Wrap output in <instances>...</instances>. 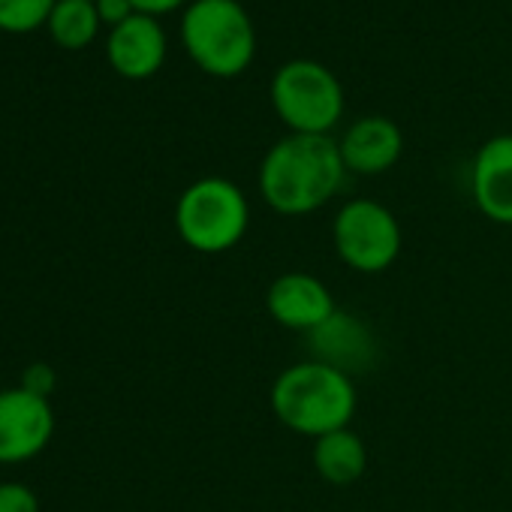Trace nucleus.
I'll use <instances>...</instances> for the list:
<instances>
[{"label":"nucleus","instance_id":"nucleus-1","mask_svg":"<svg viewBox=\"0 0 512 512\" xmlns=\"http://www.w3.org/2000/svg\"><path fill=\"white\" fill-rule=\"evenodd\" d=\"M347 166L332 136L293 133L260 166V193L278 214L299 217L323 208L344 184Z\"/></svg>","mask_w":512,"mask_h":512},{"label":"nucleus","instance_id":"nucleus-2","mask_svg":"<svg viewBox=\"0 0 512 512\" xmlns=\"http://www.w3.org/2000/svg\"><path fill=\"white\" fill-rule=\"evenodd\" d=\"M272 410L290 431L314 440L350 428L356 413L353 377L314 359L290 365L272 386Z\"/></svg>","mask_w":512,"mask_h":512},{"label":"nucleus","instance_id":"nucleus-3","mask_svg":"<svg viewBox=\"0 0 512 512\" xmlns=\"http://www.w3.org/2000/svg\"><path fill=\"white\" fill-rule=\"evenodd\" d=\"M181 40L199 70L232 79L253 61L256 37L238 0H196L184 13Z\"/></svg>","mask_w":512,"mask_h":512},{"label":"nucleus","instance_id":"nucleus-4","mask_svg":"<svg viewBox=\"0 0 512 512\" xmlns=\"http://www.w3.org/2000/svg\"><path fill=\"white\" fill-rule=\"evenodd\" d=\"M250 223L247 196L226 178L193 181L175 205V229L181 241L196 253L232 250Z\"/></svg>","mask_w":512,"mask_h":512},{"label":"nucleus","instance_id":"nucleus-5","mask_svg":"<svg viewBox=\"0 0 512 512\" xmlns=\"http://www.w3.org/2000/svg\"><path fill=\"white\" fill-rule=\"evenodd\" d=\"M272 103L293 133L329 136L341 121L344 91L341 82L317 61H290L272 82Z\"/></svg>","mask_w":512,"mask_h":512},{"label":"nucleus","instance_id":"nucleus-6","mask_svg":"<svg viewBox=\"0 0 512 512\" xmlns=\"http://www.w3.org/2000/svg\"><path fill=\"white\" fill-rule=\"evenodd\" d=\"M332 241L353 272L380 275L398 260L401 226L386 205L374 199H353L338 211L332 223Z\"/></svg>","mask_w":512,"mask_h":512},{"label":"nucleus","instance_id":"nucleus-7","mask_svg":"<svg viewBox=\"0 0 512 512\" xmlns=\"http://www.w3.org/2000/svg\"><path fill=\"white\" fill-rule=\"evenodd\" d=\"M55 434L49 398L28 389H0V464L37 458Z\"/></svg>","mask_w":512,"mask_h":512},{"label":"nucleus","instance_id":"nucleus-8","mask_svg":"<svg viewBox=\"0 0 512 512\" xmlns=\"http://www.w3.org/2000/svg\"><path fill=\"white\" fill-rule=\"evenodd\" d=\"M266 308L278 326L305 335L320 329L338 311L329 287L308 272H287L275 278L266 293Z\"/></svg>","mask_w":512,"mask_h":512},{"label":"nucleus","instance_id":"nucleus-9","mask_svg":"<svg viewBox=\"0 0 512 512\" xmlns=\"http://www.w3.org/2000/svg\"><path fill=\"white\" fill-rule=\"evenodd\" d=\"M308 347L314 353V362L338 368L347 377L371 368L377 359L374 332L350 311H335L320 329L308 335Z\"/></svg>","mask_w":512,"mask_h":512},{"label":"nucleus","instance_id":"nucleus-10","mask_svg":"<svg viewBox=\"0 0 512 512\" xmlns=\"http://www.w3.org/2000/svg\"><path fill=\"white\" fill-rule=\"evenodd\" d=\"M470 190L488 220L512 226V136H494L476 151Z\"/></svg>","mask_w":512,"mask_h":512},{"label":"nucleus","instance_id":"nucleus-11","mask_svg":"<svg viewBox=\"0 0 512 512\" xmlns=\"http://www.w3.org/2000/svg\"><path fill=\"white\" fill-rule=\"evenodd\" d=\"M109 64L124 79H148L166 58V34L154 16L136 13L109 34Z\"/></svg>","mask_w":512,"mask_h":512},{"label":"nucleus","instance_id":"nucleus-12","mask_svg":"<svg viewBox=\"0 0 512 512\" xmlns=\"http://www.w3.org/2000/svg\"><path fill=\"white\" fill-rule=\"evenodd\" d=\"M338 145H341V157H344L347 172L380 175L398 163L404 139H401V130L395 121L371 115V118L356 121Z\"/></svg>","mask_w":512,"mask_h":512},{"label":"nucleus","instance_id":"nucleus-13","mask_svg":"<svg viewBox=\"0 0 512 512\" xmlns=\"http://www.w3.org/2000/svg\"><path fill=\"white\" fill-rule=\"evenodd\" d=\"M314 467L329 485H353L368 467V449L353 428H338L314 440Z\"/></svg>","mask_w":512,"mask_h":512},{"label":"nucleus","instance_id":"nucleus-14","mask_svg":"<svg viewBox=\"0 0 512 512\" xmlns=\"http://www.w3.org/2000/svg\"><path fill=\"white\" fill-rule=\"evenodd\" d=\"M100 31L94 0H58L49 16V34L61 49H85Z\"/></svg>","mask_w":512,"mask_h":512},{"label":"nucleus","instance_id":"nucleus-15","mask_svg":"<svg viewBox=\"0 0 512 512\" xmlns=\"http://www.w3.org/2000/svg\"><path fill=\"white\" fill-rule=\"evenodd\" d=\"M58 0H0V31L28 34L49 25Z\"/></svg>","mask_w":512,"mask_h":512},{"label":"nucleus","instance_id":"nucleus-16","mask_svg":"<svg viewBox=\"0 0 512 512\" xmlns=\"http://www.w3.org/2000/svg\"><path fill=\"white\" fill-rule=\"evenodd\" d=\"M0 512H40V497L22 482H0Z\"/></svg>","mask_w":512,"mask_h":512},{"label":"nucleus","instance_id":"nucleus-17","mask_svg":"<svg viewBox=\"0 0 512 512\" xmlns=\"http://www.w3.org/2000/svg\"><path fill=\"white\" fill-rule=\"evenodd\" d=\"M55 371H52V365H46V362H34V365H28V371L22 374V389H28V392H34V395H43V398H49V392L55 389Z\"/></svg>","mask_w":512,"mask_h":512},{"label":"nucleus","instance_id":"nucleus-18","mask_svg":"<svg viewBox=\"0 0 512 512\" xmlns=\"http://www.w3.org/2000/svg\"><path fill=\"white\" fill-rule=\"evenodd\" d=\"M97 4V13H100V22L118 28L124 25L130 16H136V7H133V0H94Z\"/></svg>","mask_w":512,"mask_h":512},{"label":"nucleus","instance_id":"nucleus-19","mask_svg":"<svg viewBox=\"0 0 512 512\" xmlns=\"http://www.w3.org/2000/svg\"><path fill=\"white\" fill-rule=\"evenodd\" d=\"M181 4L184 0H133L136 13H145V16H160V13H169Z\"/></svg>","mask_w":512,"mask_h":512}]
</instances>
